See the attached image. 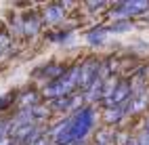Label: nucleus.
I'll return each mask as SVG.
<instances>
[{"mask_svg":"<svg viewBox=\"0 0 149 145\" xmlns=\"http://www.w3.org/2000/svg\"><path fill=\"white\" fill-rule=\"evenodd\" d=\"M99 67H101V59H97V57H88L82 63H78V89H88V84L97 78Z\"/></svg>","mask_w":149,"mask_h":145,"instance_id":"obj_3","label":"nucleus"},{"mask_svg":"<svg viewBox=\"0 0 149 145\" xmlns=\"http://www.w3.org/2000/svg\"><path fill=\"white\" fill-rule=\"evenodd\" d=\"M93 145H113V132L111 130H99L93 139Z\"/></svg>","mask_w":149,"mask_h":145,"instance_id":"obj_13","label":"nucleus"},{"mask_svg":"<svg viewBox=\"0 0 149 145\" xmlns=\"http://www.w3.org/2000/svg\"><path fill=\"white\" fill-rule=\"evenodd\" d=\"M40 27H42L40 15H21V17H17L15 34H17V36L32 38V36H36V34H40Z\"/></svg>","mask_w":149,"mask_h":145,"instance_id":"obj_5","label":"nucleus"},{"mask_svg":"<svg viewBox=\"0 0 149 145\" xmlns=\"http://www.w3.org/2000/svg\"><path fill=\"white\" fill-rule=\"evenodd\" d=\"M107 27L105 25H97V27H93L91 32L86 34V40H88V44H93V46H99V44H103V40L107 38Z\"/></svg>","mask_w":149,"mask_h":145,"instance_id":"obj_12","label":"nucleus"},{"mask_svg":"<svg viewBox=\"0 0 149 145\" xmlns=\"http://www.w3.org/2000/svg\"><path fill=\"white\" fill-rule=\"evenodd\" d=\"M147 74H149V67H147Z\"/></svg>","mask_w":149,"mask_h":145,"instance_id":"obj_22","label":"nucleus"},{"mask_svg":"<svg viewBox=\"0 0 149 145\" xmlns=\"http://www.w3.org/2000/svg\"><path fill=\"white\" fill-rule=\"evenodd\" d=\"M78 89V65H72L59 76L57 80L48 82L44 89H42V97H46L48 101L53 99H61V97L72 95Z\"/></svg>","mask_w":149,"mask_h":145,"instance_id":"obj_2","label":"nucleus"},{"mask_svg":"<svg viewBox=\"0 0 149 145\" xmlns=\"http://www.w3.org/2000/svg\"><path fill=\"white\" fill-rule=\"evenodd\" d=\"M65 4H48L42 8V23H59V21H63V17H65Z\"/></svg>","mask_w":149,"mask_h":145,"instance_id":"obj_9","label":"nucleus"},{"mask_svg":"<svg viewBox=\"0 0 149 145\" xmlns=\"http://www.w3.org/2000/svg\"><path fill=\"white\" fill-rule=\"evenodd\" d=\"M32 145H53V141L48 139V135H46V132H40V135H38V137L34 139Z\"/></svg>","mask_w":149,"mask_h":145,"instance_id":"obj_17","label":"nucleus"},{"mask_svg":"<svg viewBox=\"0 0 149 145\" xmlns=\"http://www.w3.org/2000/svg\"><path fill=\"white\" fill-rule=\"evenodd\" d=\"M124 116H128V105H118V107H105L103 118L107 124H118L124 120Z\"/></svg>","mask_w":149,"mask_h":145,"instance_id":"obj_10","label":"nucleus"},{"mask_svg":"<svg viewBox=\"0 0 149 145\" xmlns=\"http://www.w3.org/2000/svg\"><path fill=\"white\" fill-rule=\"evenodd\" d=\"M136 145H149V130L143 128L141 132H139V137H136Z\"/></svg>","mask_w":149,"mask_h":145,"instance_id":"obj_18","label":"nucleus"},{"mask_svg":"<svg viewBox=\"0 0 149 145\" xmlns=\"http://www.w3.org/2000/svg\"><path fill=\"white\" fill-rule=\"evenodd\" d=\"M128 101H130V84H128V80H120L118 86H116V91H113V95L105 101V107L128 105Z\"/></svg>","mask_w":149,"mask_h":145,"instance_id":"obj_7","label":"nucleus"},{"mask_svg":"<svg viewBox=\"0 0 149 145\" xmlns=\"http://www.w3.org/2000/svg\"><path fill=\"white\" fill-rule=\"evenodd\" d=\"M11 34L8 32H0V61L4 59V57L8 55V51H11Z\"/></svg>","mask_w":149,"mask_h":145,"instance_id":"obj_14","label":"nucleus"},{"mask_svg":"<svg viewBox=\"0 0 149 145\" xmlns=\"http://www.w3.org/2000/svg\"><path fill=\"white\" fill-rule=\"evenodd\" d=\"M8 132H11V120H2L0 118V139L8 137Z\"/></svg>","mask_w":149,"mask_h":145,"instance_id":"obj_16","label":"nucleus"},{"mask_svg":"<svg viewBox=\"0 0 149 145\" xmlns=\"http://www.w3.org/2000/svg\"><path fill=\"white\" fill-rule=\"evenodd\" d=\"M145 11H149V2H118L111 8V19L124 21V19H130V17L141 15Z\"/></svg>","mask_w":149,"mask_h":145,"instance_id":"obj_4","label":"nucleus"},{"mask_svg":"<svg viewBox=\"0 0 149 145\" xmlns=\"http://www.w3.org/2000/svg\"><path fill=\"white\" fill-rule=\"evenodd\" d=\"M95 126V109L91 105H82L69 118H63L48 130V139L53 145H82Z\"/></svg>","mask_w":149,"mask_h":145,"instance_id":"obj_1","label":"nucleus"},{"mask_svg":"<svg viewBox=\"0 0 149 145\" xmlns=\"http://www.w3.org/2000/svg\"><path fill=\"white\" fill-rule=\"evenodd\" d=\"M82 93L80 95H67V97H61V99H53V101H48V109L51 112H76V109H80L82 107Z\"/></svg>","mask_w":149,"mask_h":145,"instance_id":"obj_6","label":"nucleus"},{"mask_svg":"<svg viewBox=\"0 0 149 145\" xmlns=\"http://www.w3.org/2000/svg\"><path fill=\"white\" fill-rule=\"evenodd\" d=\"M17 99V95L15 93H6V95H0V112L6 109V107H11V105L15 103Z\"/></svg>","mask_w":149,"mask_h":145,"instance_id":"obj_15","label":"nucleus"},{"mask_svg":"<svg viewBox=\"0 0 149 145\" xmlns=\"http://www.w3.org/2000/svg\"><path fill=\"white\" fill-rule=\"evenodd\" d=\"M69 36H72V32H57L55 36H51V40H57V42H63V40H67Z\"/></svg>","mask_w":149,"mask_h":145,"instance_id":"obj_19","label":"nucleus"},{"mask_svg":"<svg viewBox=\"0 0 149 145\" xmlns=\"http://www.w3.org/2000/svg\"><path fill=\"white\" fill-rule=\"evenodd\" d=\"M63 72H65V67H63L61 63H51V65H44V67H40V70H36V72H34V78L48 84V82L57 80Z\"/></svg>","mask_w":149,"mask_h":145,"instance_id":"obj_8","label":"nucleus"},{"mask_svg":"<svg viewBox=\"0 0 149 145\" xmlns=\"http://www.w3.org/2000/svg\"><path fill=\"white\" fill-rule=\"evenodd\" d=\"M15 101L19 103V107H21V109H29V107H34V105L40 103V93H38V91H32V89H27L23 95H19Z\"/></svg>","mask_w":149,"mask_h":145,"instance_id":"obj_11","label":"nucleus"},{"mask_svg":"<svg viewBox=\"0 0 149 145\" xmlns=\"http://www.w3.org/2000/svg\"><path fill=\"white\" fill-rule=\"evenodd\" d=\"M107 4L105 2H88L86 4V8H91V11H99V8H105Z\"/></svg>","mask_w":149,"mask_h":145,"instance_id":"obj_20","label":"nucleus"},{"mask_svg":"<svg viewBox=\"0 0 149 145\" xmlns=\"http://www.w3.org/2000/svg\"><path fill=\"white\" fill-rule=\"evenodd\" d=\"M0 145H11V139H8V137H2V139H0Z\"/></svg>","mask_w":149,"mask_h":145,"instance_id":"obj_21","label":"nucleus"}]
</instances>
